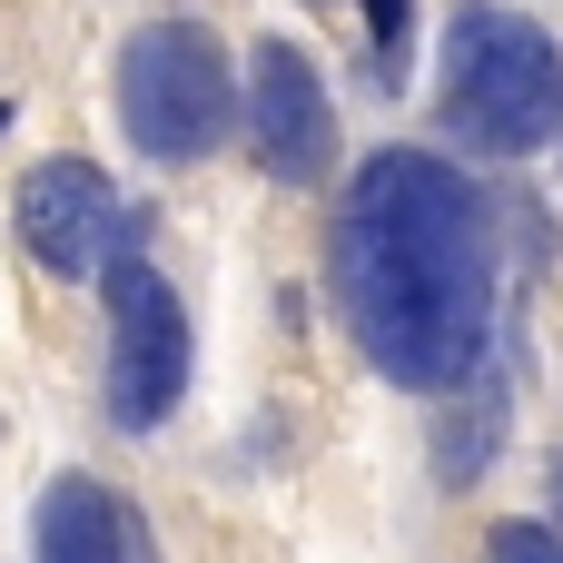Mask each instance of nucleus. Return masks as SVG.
Here are the masks:
<instances>
[{"instance_id": "6e6552de", "label": "nucleus", "mask_w": 563, "mask_h": 563, "mask_svg": "<svg viewBox=\"0 0 563 563\" xmlns=\"http://www.w3.org/2000/svg\"><path fill=\"white\" fill-rule=\"evenodd\" d=\"M505 445V406H465V416H445V435H435V475L445 485H475V465Z\"/></svg>"}, {"instance_id": "1a4fd4ad", "label": "nucleus", "mask_w": 563, "mask_h": 563, "mask_svg": "<svg viewBox=\"0 0 563 563\" xmlns=\"http://www.w3.org/2000/svg\"><path fill=\"white\" fill-rule=\"evenodd\" d=\"M485 563H563V544L544 525H495V534H485Z\"/></svg>"}, {"instance_id": "39448f33", "label": "nucleus", "mask_w": 563, "mask_h": 563, "mask_svg": "<svg viewBox=\"0 0 563 563\" xmlns=\"http://www.w3.org/2000/svg\"><path fill=\"white\" fill-rule=\"evenodd\" d=\"M129 238H139V218H119V188L89 158H40L20 178V247L49 277H99Z\"/></svg>"}, {"instance_id": "423d86ee", "label": "nucleus", "mask_w": 563, "mask_h": 563, "mask_svg": "<svg viewBox=\"0 0 563 563\" xmlns=\"http://www.w3.org/2000/svg\"><path fill=\"white\" fill-rule=\"evenodd\" d=\"M247 129H257L267 178H287V188H317L336 168V109H327V79L307 69V49L257 40V59H247Z\"/></svg>"}, {"instance_id": "20e7f679", "label": "nucleus", "mask_w": 563, "mask_h": 563, "mask_svg": "<svg viewBox=\"0 0 563 563\" xmlns=\"http://www.w3.org/2000/svg\"><path fill=\"white\" fill-rule=\"evenodd\" d=\"M99 287H109V426L148 435L188 386V317H178L168 277L139 257V238L99 267Z\"/></svg>"}, {"instance_id": "7ed1b4c3", "label": "nucleus", "mask_w": 563, "mask_h": 563, "mask_svg": "<svg viewBox=\"0 0 563 563\" xmlns=\"http://www.w3.org/2000/svg\"><path fill=\"white\" fill-rule=\"evenodd\" d=\"M238 119V89H228V49L198 30V20H158L119 49V129L139 139V158L178 168V158H208Z\"/></svg>"}, {"instance_id": "9b49d317", "label": "nucleus", "mask_w": 563, "mask_h": 563, "mask_svg": "<svg viewBox=\"0 0 563 563\" xmlns=\"http://www.w3.org/2000/svg\"><path fill=\"white\" fill-rule=\"evenodd\" d=\"M544 485H554V505H563V455H554V465H544Z\"/></svg>"}, {"instance_id": "f257e3e1", "label": "nucleus", "mask_w": 563, "mask_h": 563, "mask_svg": "<svg viewBox=\"0 0 563 563\" xmlns=\"http://www.w3.org/2000/svg\"><path fill=\"white\" fill-rule=\"evenodd\" d=\"M327 277L366 366L406 396H445L495 336V208L435 148H376L336 208Z\"/></svg>"}, {"instance_id": "f03ea898", "label": "nucleus", "mask_w": 563, "mask_h": 563, "mask_svg": "<svg viewBox=\"0 0 563 563\" xmlns=\"http://www.w3.org/2000/svg\"><path fill=\"white\" fill-rule=\"evenodd\" d=\"M445 129L485 158H525L563 129V49L525 10L475 0L445 30Z\"/></svg>"}, {"instance_id": "9d476101", "label": "nucleus", "mask_w": 563, "mask_h": 563, "mask_svg": "<svg viewBox=\"0 0 563 563\" xmlns=\"http://www.w3.org/2000/svg\"><path fill=\"white\" fill-rule=\"evenodd\" d=\"M366 20H376V59H396L406 49V0H366Z\"/></svg>"}, {"instance_id": "f8f14e48", "label": "nucleus", "mask_w": 563, "mask_h": 563, "mask_svg": "<svg viewBox=\"0 0 563 563\" xmlns=\"http://www.w3.org/2000/svg\"><path fill=\"white\" fill-rule=\"evenodd\" d=\"M0 129H10V99H0Z\"/></svg>"}, {"instance_id": "0eeeda50", "label": "nucleus", "mask_w": 563, "mask_h": 563, "mask_svg": "<svg viewBox=\"0 0 563 563\" xmlns=\"http://www.w3.org/2000/svg\"><path fill=\"white\" fill-rule=\"evenodd\" d=\"M30 554L40 563H148V534L129 525V505H119L99 475H59V485L40 495Z\"/></svg>"}]
</instances>
